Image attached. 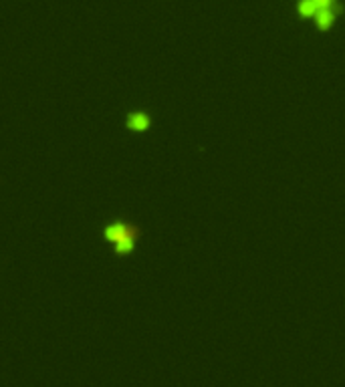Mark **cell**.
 <instances>
[{"label":"cell","instance_id":"1","mask_svg":"<svg viewBox=\"0 0 345 387\" xmlns=\"http://www.w3.org/2000/svg\"><path fill=\"white\" fill-rule=\"evenodd\" d=\"M339 10L341 6L337 0H301L299 2V12L303 16H313L321 28H329L335 22Z\"/></svg>","mask_w":345,"mask_h":387},{"label":"cell","instance_id":"2","mask_svg":"<svg viewBox=\"0 0 345 387\" xmlns=\"http://www.w3.org/2000/svg\"><path fill=\"white\" fill-rule=\"evenodd\" d=\"M107 236H109V240L113 242L115 248H117L119 252H125V250H129V248L133 246L137 234H135V230H133L131 226L117 222V224L107 228Z\"/></svg>","mask_w":345,"mask_h":387},{"label":"cell","instance_id":"3","mask_svg":"<svg viewBox=\"0 0 345 387\" xmlns=\"http://www.w3.org/2000/svg\"><path fill=\"white\" fill-rule=\"evenodd\" d=\"M148 123H150V119H148L143 113H133V115L129 117V127H131V129L143 131V129L148 127Z\"/></svg>","mask_w":345,"mask_h":387}]
</instances>
